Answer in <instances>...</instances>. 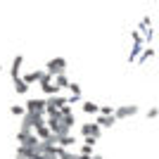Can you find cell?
I'll return each instance as SVG.
<instances>
[{
  "mask_svg": "<svg viewBox=\"0 0 159 159\" xmlns=\"http://www.w3.org/2000/svg\"><path fill=\"white\" fill-rule=\"evenodd\" d=\"M45 71L50 74V76H60V74L66 71V60L64 57H52V60L45 62Z\"/></svg>",
  "mask_w": 159,
  "mask_h": 159,
  "instance_id": "cell-1",
  "label": "cell"
},
{
  "mask_svg": "<svg viewBox=\"0 0 159 159\" xmlns=\"http://www.w3.org/2000/svg\"><path fill=\"white\" fill-rule=\"evenodd\" d=\"M26 112L29 114H45V109H48V100H40V98H31V100H26Z\"/></svg>",
  "mask_w": 159,
  "mask_h": 159,
  "instance_id": "cell-2",
  "label": "cell"
},
{
  "mask_svg": "<svg viewBox=\"0 0 159 159\" xmlns=\"http://www.w3.org/2000/svg\"><path fill=\"white\" fill-rule=\"evenodd\" d=\"M138 114V105H121L114 109V116H116V121H124L128 119V116H135Z\"/></svg>",
  "mask_w": 159,
  "mask_h": 159,
  "instance_id": "cell-3",
  "label": "cell"
},
{
  "mask_svg": "<svg viewBox=\"0 0 159 159\" xmlns=\"http://www.w3.org/2000/svg\"><path fill=\"white\" fill-rule=\"evenodd\" d=\"M21 64H24V55H17V57L12 60V66H10V76H12V81H14V79H19Z\"/></svg>",
  "mask_w": 159,
  "mask_h": 159,
  "instance_id": "cell-4",
  "label": "cell"
},
{
  "mask_svg": "<svg viewBox=\"0 0 159 159\" xmlns=\"http://www.w3.org/2000/svg\"><path fill=\"white\" fill-rule=\"evenodd\" d=\"M81 133H83V138H88V135H93V138H100L102 128H100L98 124H83V126H81Z\"/></svg>",
  "mask_w": 159,
  "mask_h": 159,
  "instance_id": "cell-5",
  "label": "cell"
},
{
  "mask_svg": "<svg viewBox=\"0 0 159 159\" xmlns=\"http://www.w3.org/2000/svg\"><path fill=\"white\" fill-rule=\"evenodd\" d=\"M95 124H98L100 128H112L114 124H116V116H105V114H98Z\"/></svg>",
  "mask_w": 159,
  "mask_h": 159,
  "instance_id": "cell-6",
  "label": "cell"
},
{
  "mask_svg": "<svg viewBox=\"0 0 159 159\" xmlns=\"http://www.w3.org/2000/svg\"><path fill=\"white\" fill-rule=\"evenodd\" d=\"M33 154H38V150L26 147V145H19V147H17V159H31Z\"/></svg>",
  "mask_w": 159,
  "mask_h": 159,
  "instance_id": "cell-7",
  "label": "cell"
},
{
  "mask_svg": "<svg viewBox=\"0 0 159 159\" xmlns=\"http://www.w3.org/2000/svg\"><path fill=\"white\" fill-rule=\"evenodd\" d=\"M29 88H31V86H29V83L21 79V76H19V79H14V90H17L19 95H26V93H29Z\"/></svg>",
  "mask_w": 159,
  "mask_h": 159,
  "instance_id": "cell-8",
  "label": "cell"
},
{
  "mask_svg": "<svg viewBox=\"0 0 159 159\" xmlns=\"http://www.w3.org/2000/svg\"><path fill=\"white\" fill-rule=\"evenodd\" d=\"M43 74H45V71H40V69H36V71L26 74V76H21V79H24V81L29 83V86H31V83H38V81L43 79Z\"/></svg>",
  "mask_w": 159,
  "mask_h": 159,
  "instance_id": "cell-9",
  "label": "cell"
},
{
  "mask_svg": "<svg viewBox=\"0 0 159 159\" xmlns=\"http://www.w3.org/2000/svg\"><path fill=\"white\" fill-rule=\"evenodd\" d=\"M36 135H38L40 140H50L52 138V131H50V126H38L36 128Z\"/></svg>",
  "mask_w": 159,
  "mask_h": 159,
  "instance_id": "cell-10",
  "label": "cell"
},
{
  "mask_svg": "<svg viewBox=\"0 0 159 159\" xmlns=\"http://www.w3.org/2000/svg\"><path fill=\"white\" fill-rule=\"evenodd\" d=\"M57 143H60V147H71L74 143H76V138H74L71 133H66V135H60V138H57Z\"/></svg>",
  "mask_w": 159,
  "mask_h": 159,
  "instance_id": "cell-11",
  "label": "cell"
},
{
  "mask_svg": "<svg viewBox=\"0 0 159 159\" xmlns=\"http://www.w3.org/2000/svg\"><path fill=\"white\" fill-rule=\"evenodd\" d=\"M69 83H71V81L66 79V74H60V76H55V86L60 88V90H64V88H69Z\"/></svg>",
  "mask_w": 159,
  "mask_h": 159,
  "instance_id": "cell-12",
  "label": "cell"
},
{
  "mask_svg": "<svg viewBox=\"0 0 159 159\" xmlns=\"http://www.w3.org/2000/svg\"><path fill=\"white\" fill-rule=\"evenodd\" d=\"M55 154H57L60 159H76V157H79V154H71L66 147H60V145H57V152H55Z\"/></svg>",
  "mask_w": 159,
  "mask_h": 159,
  "instance_id": "cell-13",
  "label": "cell"
},
{
  "mask_svg": "<svg viewBox=\"0 0 159 159\" xmlns=\"http://www.w3.org/2000/svg\"><path fill=\"white\" fill-rule=\"evenodd\" d=\"M150 57H154V50H152V48H145V50H143V55L138 57V64H145Z\"/></svg>",
  "mask_w": 159,
  "mask_h": 159,
  "instance_id": "cell-14",
  "label": "cell"
},
{
  "mask_svg": "<svg viewBox=\"0 0 159 159\" xmlns=\"http://www.w3.org/2000/svg\"><path fill=\"white\" fill-rule=\"evenodd\" d=\"M83 112H86V114H100V105H93V102H83Z\"/></svg>",
  "mask_w": 159,
  "mask_h": 159,
  "instance_id": "cell-15",
  "label": "cell"
},
{
  "mask_svg": "<svg viewBox=\"0 0 159 159\" xmlns=\"http://www.w3.org/2000/svg\"><path fill=\"white\" fill-rule=\"evenodd\" d=\"M10 112H12L14 116H24V114H26V107H24V105H12V107H10Z\"/></svg>",
  "mask_w": 159,
  "mask_h": 159,
  "instance_id": "cell-16",
  "label": "cell"
},
{
  "mask_svg": "<svg viewBox=\"0 0 159 159\" xmlns=\"http://www.w3.org/2000/svg\"><path fill=\"white\" fill-rule=\"evenodd\" d=\"M79 154H86V157H93V145H90V143H83V145H81V150H79Z\"/></svg>",
  "mask_w": 159,
  "mask_h": 159,
  "instance_id": "cell-17",
  "label": "cell"
},
{
  "mask_svg": "<svg viewBox=\"0 0 159 159\" xmlns=\"http://www.w3.org/2000/svg\"><path fill=\"white\" fill-rule=\"evenodd\" d=\"M114 109H116V107H112V105H102V107H100V114H105V116H114Z\"/></svg>",
  "mask_w": 159,
  "mask_h": 159,
  "instance_id": "cell-18",
  "label": "cell"
},
{
  "mask_svg": "<svg viewBox=\"0 0 159 159\" xmlns=\"http://www.w3.org/2000/svg\"><path fill=\"white\" fill-rule=\"evenodd\" d=\"M66 90H69L71 95H81V86H79V83H74V81L69 83V88H66Z\"/></svg>",
  "mask_w": 159,
  "mask_h": 159,
  "instance_id": "cell-19",
  "label": "cell"
},
{
  "mask_svg": "<svg viewBox=\"0 0 159 159\" xmlns=\"http://www.w3.org/2000/svg\"><path fill=\"white\" fill-rule=\"evenodd\" d=\"M157 116H159V109H157V107H152V109L147 112V119H157Z\"/></svg>",
  "mask_w": 159,
  "mask_h": 159,
  "instance_id": "cell-20",
  "label": "cell"
},
{
  "mask_svg": "<svg viewBox=\"0 0 159 159\" xmlns=\"http://www.w3.org/2000/svg\"><path fill=\"white\" fill-rule=\"evenodd\" d=\"M74 102H81V95H71V98H69V105H74Z\"/></svg>",
  "mask_w": 159,
  "mask_h": 159,
  "instance_id": "cell-21",
  "label": "cell"
},
{
  "mask_svg": "<svg viewBox=\"0 0 159 159\" xmlns=\"http://www.w3.org/2000/svg\"><path fill=\"white\" fill-rule=\"evenodd\" d=\"M31 159H45V157H43V154H33Z\"/></svg>",
  "mask_w": 159,
  "mask_h": 159,
  "instance_id": "cell-22",
  "label": "cell"
},
{
  "mask_svg": "<svg viewBox=\"0 0 159 159\" xmlns=\"http://www.w3.org/2000/svg\"><path fill=\"white\" fill-rule=\"evenodd\" d=\"M90 159H102V157H100V154H93V157H90Z\"/></svg>",
  "mask_w": 159,
  "mask_h": 159,
  "instance_id": "cell-23",
  "label": "cell"
},
{
  "mask_svg": "<svg viewBox=\"0 0 159 159\" xmlns=\"http://www.w3.org/2000/svg\"><path fill=\"white\" fill-rule=\"evenodd\" d=\"M0 69H2V66H0Z\"/></svg>",
  "mask_w": 159,
  "mask_h": 159,
  "instance_id": "cell-24",
  "label": "cell"
}]
</instances>
